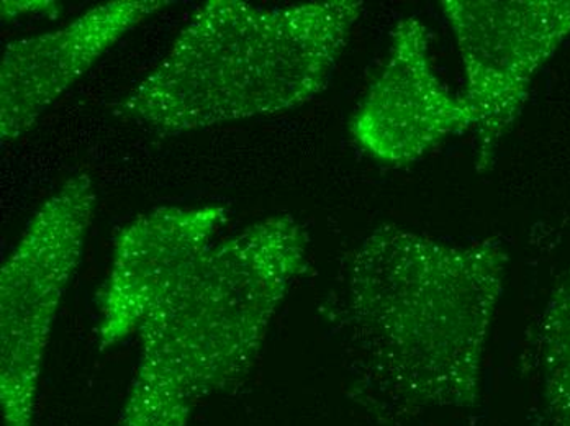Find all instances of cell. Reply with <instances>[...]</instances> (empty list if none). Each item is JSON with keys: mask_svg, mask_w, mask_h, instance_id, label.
<instances>
[{"mask_svg": "<svg viewBox=\"0 0 570 426\" xmlns=\"http://www.w3.org/2000/svg\"><path fill=\"white\" fill-rule=\"evenodd\" d=\"M507 269L495 240L372 231L347 262L335 308L357 402L391 417L478 405Z\"/></svg>", "mask_w": 570, "mask_h": 426, "instance_id": "6da1fadb", "label": "cell"}, {"mask_svg": "<svg viewBox=\"0 0 570 426\" xmlns=\"http://www.w3.org/2000/svg\"><path fill=\"white\" fill-rule=\"evenodd\" d=\"M307 255V231L291 215L212 246L141 321L117 426H186L202 400L238 384Z\"/></svg>", "mask_w": 570, "mask_h": 426, "instance_id": "7a4b0ae2", "label": "cell"}, {"mask_svg": "<svg viewBox=\"0 0 570 426\" xmlns=\"http://www.w3.org/2000/svg\"><path fill=\"white\" fill-rule=\"evenodd\" d=\"M363 10L357 0L276 9L208 0L118 112L186 133L301 107L326 88Z\"/></svg>", "mask_w": 570, "mask_h": 426, "instance_id": "3957f363", "label": "cell"}, {"mask_svg": "<svg viewBox=\"0 0 570 426\" xmlns=\"http://www.w3.org/2000/svg\"><path fill=\"white\" fill-rule=\"evenodd\" d=\"M96 207L87 175L45 200L0 269V412L3 426H37L51 328L81 261Z\"/></svg>", "mask_w": 570, "mask_h": 426, "instance_id": "277c9868", "label": "cell"}, {"mask_svg": "<svg viewBox=\"0 0 570 426\" xmlns=\"http://www.w3.org/2000/svg\"><path fill=\"white\" fill-rule=\"evenodd\" d=\"M468 89L462 100L478 131L479 172L492 168L534 76L570 34V0H444Z\"/></svg>", "mask_w": 570, "mask_h": 426, "instance_id": "5b68a950", "label": "cell"}, {"mask_svg": "<svg viewBox=\"0 0 570 426\" xmlns=\"http://www.w3.org/2000/svg\"><path fill=\"white\" fill-rule=\"evenodd\" d=\"M471 128L474 120L462 97L451 96L434 75L425 23L402 20L384 69L354 113V140L377 161L402 166Z\"/></svg>", "mask_w": 570, "mask_h": 426, "instance_id": "8992f818", "label": "cell"}, {"mask_svg": "<svg viewBox=\"0 0 570 426\" xmlns=\"http://www.w3.org/2000/svg\"><path fill=\"white\" fill-rule=\"evenodd\" d=\"M227 217L220 206H169L121 228L99 297L100 348L137 334L158 300L215 245Z\"/></svg>", "mask_w": 570, "mask_h": 426, "instance_id": "52a82bcc", "label": "cell"}, {"mask_svg": "<svg viewBox=\"0 0 570 426\" xmlns=\"http://www.w3.org/2000/svg\"><path fill=\"white\" fill-rule=\"evenodd\" d=\"M165 0H117L92 7L68 26L7 44L0 62V140L12 143L110 48Z\"/></svg>", "mask_w": 570, "mask_h": 426, "instance_id": "ba28073f", "label": "cell"}, {"mask_svg": "<svg viewBox=\"0 0 570 426\" xmlns=\"http://www.w3.org/2000/svg\"><path fill=\"white\" fill-rule=\"evenodd\" d=\"M541 386L551 426H570V276L552 290L542 315Z\"/></svg>", "mask_w": 570, "mask_h": 426, "instance_id": "9c48e42d", "label": "cell"}, {"mask_svg": "<svg viewBox=\"0 0 570 426\" xmlns=\"http://www.w3.org/2000/svg\"><path fill=\"white\" fill-rule=\"evenodd\" d=\"M48 12L55 10L58 12L57 3L55 2H2V16L7 19H13L22 12Z\"/></svg>", "mask_w": 570, "mask_h": 426, "instance_id": "30bf717a", "label": "cell"}]
</instances>
